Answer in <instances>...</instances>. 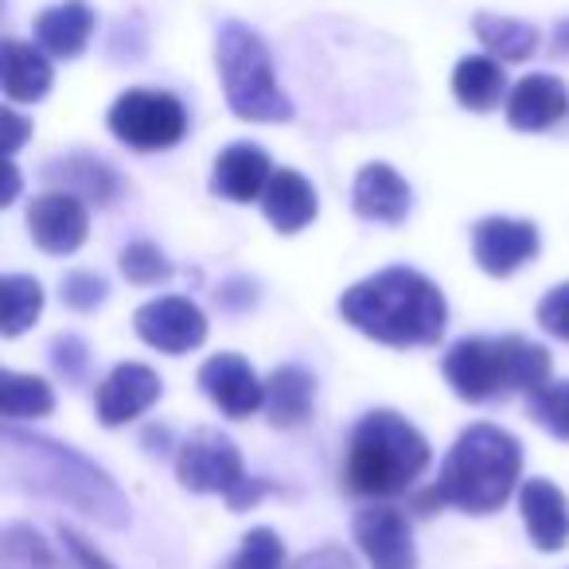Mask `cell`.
I'll return each instance as SVG.
<instances>
[{
  "label": "cell",
  "mask_w": 569,
  "mask_h": 569,
  "mask_svg": "<svg viewBox=\"0 0 569 569\" xmlns=\"http://www.w3.org/2000/svg\"><path fill=\"white\" fill-rule=\"evenodd\" d=\"M17 196H20V172H17V164H12V157H9V164H4V196H0V203L9 207Z\"/></svg>",
  "instance_id": "38"
},
{
  "label": "cell",
  "mask_w": 569,
  "mask_h": 569,
  "mask_svg": "<svg viewBox=\"0 0 569 569\" xmlns=\"http://www.w3.org/2000/svg\"><path fill=\"white\" fill-rule=\"evenodd\" d=\"M94 9L87 0H59L36 17V40L51 59H79L94 36Z\"/></svg>",
  "instance_id": "16"
},
{
  "label": "cell",
  "mask_w": 569,
  "mask_h": 569,
  "mask_svg": "<svg viewBox=\"0 0 569 569\" xmlns=\"http://www.w3.org/2000/svg\"><path fill=\"white\" fill-rule=\"evenodd\" d=\"M28 230H32L36 246L48 253H74L87 242L90 214L87 199L71 196V191H48V196L32 199L28 207Z\"/></svg>",
  "instance_id": "11"
},
{
  "label": "cell",
  "mask_w": 569,
  "mask_h": 569,
  "mask_svg": "<svg viewBox=\"0 0 569 569\" xmlns=\"http://www.w3.org/2000/svg\"><path fill=\"white\" fill-rule=\"evenodd\" d=\"M312 398H317V382L301 367H277L266 379V413L281 429L305 426L312 413Z\"/></svg>",
  "instance_id": "22"
},
{
  "label": "cell",
  "mask_w": 569,
  "mask_h": 569,
  "mask_svg": "<svg viewBox=\"0 0 569 569\" xmlns=\"http://www.w3.org/2000/svg\"><path fill=\"white\" fill-rule=\"evenodd\" d=\"M351 207L367 222H402L410 214V183L390 164H367L356 176Z\"/></svg>",
  "instance_id": "17"
},
{
  "label": "cell",
  "mask_w": 569,
  "mask_h": 569,
  "mask_svg": "<svg viewBox=\"0 0 569 569\" xmlns=\"http://www.w3.org/2000/svg\"><path fill=\"white\" fill-rule=\"evenodd\" d=\"M522 472V449L507 429L472 426L457 437L437 476V503L460 507L468 515H491L511 499Z\"/></svg>",
  "instance_id": "3"
},
{
  "label": "cell",
  "mask_w": 569,
  "mask_h": 569,
  "mask_svg": "<svg viewBox=\"0 0 569 569\" xmlns=\"http://www.w3.org/2000/svg\"><path fill=\"white\" fill-rule=\"evenodd\" d=\"M0 121H4V152H9V157H17L20 144L32 137V121H24L17 110H4V113H0Z\"/></svg>",
  "instance_id": "37"
},
{
  "label": "cell",
  "mask_w": 569,
  "mask_h": 569,
  "mask_svg": "<svg viewBox=\"0 0 569 569\" xmlns=\"http://www.w3.org/2000/svg\"><path fill=\"white\" fill-rule=\"evenodd\" d=\"M445 379L465 402H488V398L511 390L507 379L503 340H460L445 356Z\"/></svg>",
  "instance_id": "8"
},
{
  "label": "cell",
  "mask_w": 569,
  "mask_h": 569,
  "mask_svg": "<svg viewBox=\"0 0 569 569\" xmlns=\"http://www.w3.org/2000/svg\"><path fill=\"white\" fill-rule=\"evenodd\" d=\"M43 180L59 183V191H71V196L87 199V203H110L121 188L110 164H102V160H94V157H82V152L51 160V164L43 168Z\"/></svg>",
  "instance_id": "23"
},
{
  "label": "cell",
  "mask_w": 569,
  "mask_h": 569,
  "mask_svg": "<svg viewBox=\"0 0 569 569\" xmlns=\"http://www.w3.org/2000/svg\"><path fill=\"white\" fill-rule=\"evenodd\" d=\"M176 476L188 491H199V496H227L234 511H242L246 503L261 496V488H253L246 480L242 457H238L234 441L214 429H199L196 437L180 445L176 452Z\"/></svg>",
  "instance_id": "6"
},
{
  "label": "cell",
  "mask_w": 569,
  "mask_h": 569,
  "mask_svg": "<svg viewBox=\"0 0 569 569\" xmlns=\"http://www.w3.org/2000/svg\"><path fill=\"white\" fill-rule=\"evenodd\" d=\"M297 569H356V561H351L340 546H320V550L305 553V558L297 561Z\"/></svg>",
  "instance_id": "36"
},
{
  "label": "cell",
  "mask_w": 569,
  "mask_h": 569,
  "mask_svg": "<svg viewBox=\"0 0 569 569\" xmlns=\"http://www.w3.org/2000/svg\"><path fill=\"white\" fill-rule=\"evenodd\" d=\"M452 94L465 110L472 113H488L503 102L507 94V79L503 67L496 56H465L452 67Z\"/></svg>",
  "instance_id": "24"
},
{
  "label": "cell",
  "mask_w": 569,
  "mask_h": 569,
  "mask_svg": "<svg viewBox=\"0 0 569 569\" xmlns=\"http://www.w3.org/2000/svg\"><path fill=\"white\" fill-rule=\"evenodd\" d=\"M4 566L9 569H59L56 553L48 550L32 527H9L4 530Z\"/></svg>",
  "instance_id": "30"
},
{
  "label": "cell",
  "mask_w": 569,
  "mask_h": 569,
  "mask_svg": "<svg viewBox=\"0 0 569 569\" xmlns=\"http://www.w3.org/2000/svg\"><path fill=\"white\" fill-rule=\"evenodd\" d=\"M199 387L219 406L227 418H250L253 410L266 406V382L253 375V367L234 351L211 356L199 367Z\"/></svg>",
  "instance_id": "12"
},
{
  "label": "cell",
  "mask_w": 569,
  "mask_h": 569,
  "mask_svg": "<svg viewBox=\"0 0 569 569\" xmlns=\"http://www.w3.org/2000/svg\"><path fill=\"white\" fill-rule=\"evenodd\" d=\"M503 359L511 390H538L550 382V356L538 343L519 340V336H503Z\"/></svg>",
  "instance_id": "28"
},
{
  "label": "cell",
  "mask_w": 569,
  "mask_h": 569,
  "mask_svg": "<svg viewBox=\"0 0 569 569\" xmlns=\"http://www.w3.org/2000/svg\"><path fill=\"white\" fill-rule=\"evenodd\" d=\"M0 301H4V325L0 332L9 336H20L40 320L43 312V289L36 277H24V273H12L0 281Z\"/></svg>",
  "instance_id": "27"
},
{
  "label": "cell",
  "mask_w": 569,
  "mask_h": 569,
  "mask_svg": "<svg viewBox=\"0 0 569 569\" xmlns=\"http://www.w3.org/2000/svg\"><path fill=\"white\" fill-rule=\"evenodd\" d=\"M63 301L79 312H90L106 301V281L98 273H67L63 277Z\"/></svg>",
  "instance_id": "33"
},
{
  "label": "cell",
  "mask_w": 569,
  "mask_h": 569,
  "mask_svg": "<svg viewBox=\"0 0 569 569\" xmlns=\"http://www.w3.org/2000/svg\"><path fill=\"white\" fill-rule=\"evenodd\" d=\"M214 67H219V82L227 106L234 118L242 121H273L293 118V102L281 90L273 71V56H269L266 40L242 20H227L214 36Z\"/></svg>",
  "instance_id": "5"
},
{
  "label": "cell",
  "mask_w": 569,
  "mask_h": 569,
  "mask_svg": "<svg viewBox=\"0 0 569 569\" xmlns=\"http://www.w3.org/2000/svg\"><path fill=\"white\" fill-rule=\"evenodd\" d=\"M553 51H558V56H569V20H561L558 32H553Z\"/></svg>",
  "instance_id": "39"
},
{
  "label": "cell",
  "mask_w": 569,
  "mask_h": 569,
  "mask_svg": "<svg viewBox=\"0 0 569 569\" xmlns=\"http://www.w3.org/2000/svg\"><path fill=\"white\" fill-rule=\"evenodd\" d=\"M261 211L281 234H297L317 219V191L293 168H277L269 180L266 196H261Z\"/></svg>",
  "instance_id": "21"
},
{
  "label": "cell",
  "mask_w": 569,
  "mask_h": 569,
  "mask_svg": "<svg viewBox=\"0 0 569 569\" xmlns=\"http://www.w3.org/2000/svg\"><path fill=\"white\" fill-rule=\"evenodd\" d=\"M538 325L550 336H558V340H569V281L553 284L550 293L542 297V305H538Z\"/></svg>",
  "instance_id": "34"
},
{
  "label": "cell",
  "mask_w": 569,
  "mask_h": 569,
  "mask_svg": "<svg viewBox=\"0 0 569 569\" xmlns=\"http://www.w3.org/2000/svg\"><path fill=\"white\" fill-rule=\"evenodd\" d=\"M472 32H476V40L488 48V56L503 59V63H522V59L535 56L538 43H542L535 24L515 20V17H499V12H476Z\"/></svg>",
  "instance_id": "25"
},
{
  "label": "cell",
  "mask_w": 569,
  "mask_h": 569,
  "mask_svg": "<svg viewBox=\"0 0 569 569\" xmlns=\"http://www.w3.org/2000/svg\"><path fill=\"white\" fill-rule=\"evenodd\" d=\"M121 273H126L133 284H157L172 273V266H168L164 253H160L152 242H133L121 250Z\"/></svg>",
  "instance_id": "32"
},
{
  "label": "cell",
  "mask_w": 569,
  "mask_h": 569,
  "mask_svg": "<svg viewBox=\"0 0 569 569\" xmlns=\"http://www.w3.org/2000/svg\"><path fill=\"white\" fill-rule=\"evenodd\" d=\"M4 472L20 491L71 507L110 530H121L129 522V499L118 491L110 472H102L71 445L9 426L4 429Z\"/></svg>",
  "instance_id": "1"
},
{
  "label": "cell",
  "mask_w": 569,
  "mask_h": 569,
  "mask_svg": "<svg viewBox=\"0 0 569 569\" xmlns=\"http://www.w3.org/2000/svg\"><path fill=\"white\" fill-rule=\"evenodd\" d=\"M356 542L371 569H418L413 530L398 507L375 503L356 515Z\"/></svg>",
  "instance_id": "10"
},
{
  "label": "cell",
  "mask_w": 569,
  "mask_h": 569,
  "mask_svg": "<svg viewBox=\"0 0 569 569\" xmlns=\"http://www.w3.org/2000/svg\"><path fill=\"white\" fill-rule=\"evenodd\" d=\"M530 418L558 441H569V382H546L530 390Z\"/></svg>",
  "instance_id": "29"
},
{
  "label": "cell",
  "mask_w": 569,
  "mask_h": 569,
  "mask_svg": "<svg viewBox=\"0 0 569 569\" xmlns=\"http://www.w3.org/2000/svg\"><path fill=\"white\" fill-rule=\"evenodd\" d=\"M51 59L43 48H32L24 40H4L0 48V82L9 102H40L51 90Z\"/></svg>",
  "instance_id": "19"
},
{
  "label": "cell",
  "mask_w": 569,
  "mask_h": 569,
  "mask_svg": "<svg viewBox=\"0 0 569 569\" xmlns=\"http://www.w3.org/2000/svg\"><path fill=\"white\" fill-rule=\"evenodd\" d=\"M538 253V227L522 219H483L472 230V258L483 273L507 277Z\"/></svg>",
  "instance_id": "13"
},
{
  "label": "cell",
  "mask_w": 569,
  "mask_h": 569,
  "mask_svg": "<svg viewBox=\"0 0 569 569\" xmlns=\"http://www.w3.org/2000/svg\"><path fill=\"white\" fill-rule=\"evenodd\" d=\"M340 317L367 340L390 348H426L441 340L449 325L441 289L426 273L402 266L351 284L340 297Z\"/></svg>",
  "instance_id": "2"
},
{
  "label": "cell",
  "mask_w": 569,
  "mask_h": 569,
  "mask_svg": "<svg viewBox=\"0 0 569 569\" xmlns=\"http://www.w3.org/2000/svg\"><path fill=\"white\" fill-rule=\"evenodd\" d=\"M429 468V441L395 410H375L351 433L348 488L359 496H398Z\"/></svg>",
  "instance_id": "4"
},
{
  "label": "cell",
  "mask_w": 569,
  "mask_h": 569,
  "mask_svg": "<svg viewBox=\"0 0 569 569\" xmlns=\"http://www.w3.org/2000/svg\"><path fill=\"white\" fill-rule=\"evenodd\" d=\"M59 538H63V546L71 550V558L79 561V569H118L94 542H87L74 527H59Z\"/></svg>",
  "instance_id": "35"
},
{
  "label": "cell",
  "mask_w": 569,
  "mask_h": 569,
  "mask_svg": "<svg viewBox=\"0 0 569 569\" xmlns=\"http://www.w3.org/2000/svg\"><path fill=\"white\" fill-rule=\"evenodd\" d=\"M157 398H160L157 371H149L141 363H121L98 387V418H102V426H126V421L141 418Z\"/></svg>",
  "instance_id": "15"
},
{
  "label": "cell",
  "mask_w": 569,
  "mask_h": 569,
  "mask_svg": "<svg viewBox=\"0 0 569 569\" xmlns=\"http://www.w3.org/2000/svg\"><path fill=\"white\" fill-rule=\"evenodd\" d=\"M56 410V395L43 379L36 375H17L4 371L0 375V413L9 421H24V418H43V413Z\"/></svg>",
  "instance_id": "26"
},
{
  "label": "cell",
  "mask_w": 569,
  "mask_h": 569,
  "mask_svg": "<svg viewBox=\"0 0 569 569\" xmlns=\"http://www.w3.org/2000/svg\"><path fill=\"white\" fill-rule=\"evenodd\" d=\"M133 325H137V336H141L149 348L164 351V356L196 351L199 343L207 340V317L188 297H157V301L141 305Z\"/></svg>",
  "instance_id": "9"
},
{
  "label": "cell",
  "mask_w": 569,
  "mask_h": 569,
  "mask_svg": "<svg viewBox=\"0 0 569 569\" xmlns=\"http://www.w3.org/2000/svg\"><path fill=\"white\" fill-rule=\"evenodd\" d=\"M273 180V164L269 157L258 149V144H230L222 149V157L214 160V176L211 188L219 191L230 203H250V199H261Z\"/></svg>",
  "instance_id": "18"
},
{
  "label": "cell",
  "mask_w": 569,
  "mask_h": 569,
  "mask_svg": "<svg viewBox=\"0 0 569 569\" xmlns=\"http://www.w3.org/2000/svg\"><path fill=\"white\" fill-rule=\"evenodd\" d=\"M106 121H110V133L137 152L172 149L188 133V113H183L180 98L168 94V90H126L110 106V118Z\"/></svg>",
  "instance_id": "7"
},
{
  "label": "cell",
  "mask_w": 569,
  "mask_h": 569,
  "mask_svg": "<svg viewBox=\"0 0 569 569\" xmlns=\"http://www.w3.org/2000/svg\"><path fill=\"white\" fill-rule=\"evenodd\" d=\"M522 522L538 550H561L569 542V503L550 480H527L519 491Z\"/></svg>",
  "instance_id": "20"
},
{
  "label": "cell",
  "mask_w": 569,
  "mask_h": 569,
  "mask_svg": "<svg viewBox=\"0 0 569 569\" xmlns=\"http://www.w3.org/2000/svg\"><path fill=\"white\" fill-rule=\"evenodd\" d=\"M234 569H284V546L269 527H253L234 553Z\"/></svg>",
  "instance_id": "31"
},
{
  "label": "cell",
  "mask_w": 569,
  "mask_h": 569,
  "mask_svg": "<svg viewBox=\"0 0 569 569\" xmlns=\"http://www.w3.org/2000/svg\"><path fill=\"white\" fill-rule=\"evenodd\" d=\"M569 113V90L553 74H527L507 94V126L519 133H542L553 129Z\"/></svg>",
  "instance_id": "14"
}]
</instances>
